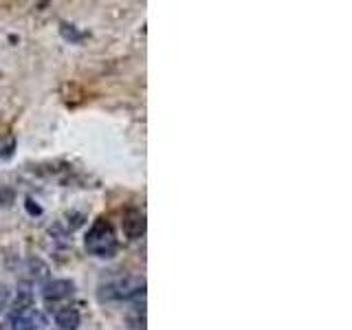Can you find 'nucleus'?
<instances>
[{"mask_svg": "<svg viewBox=\"0 0 352 330\" xmlns=\"http://www.w3.org/2000/svg\"><path fill=\"white\" fill-rule=\"evenodd\" d=\"M84 247L88 253L97 255V258H112V255L117 253L115 229H112V225L106 218H97L95 222H92L88 233H86Z\"/></svg>", "mask_w": 352, "mask_h": 330, "instance_id": "f257e3e1", "label": "nucleus"}, {"mask_svg": "<svg viewBox=\"0 0 352 330\" xmlns=\"http://www.w3.org/2000/svg\"><path fill=\"white\" fill-rule=\"evenodd\" d=\"M143 297H146V282H143V278H137V275H123V278H117L106 286H101L99 291V300L139 302Z\"/></svg>", "mask_w": 352, "mask_h": 330, "instance_id": "f03ea898", "label": "nucleus"}, {"mask_svg": "<svg viewBox=\"0 0 352 330\" xmlns=\"http://www.w3.org/2000/svg\"><path fill=\"white\" fill-rule=\"evenodd\" d=\"M75 293V284L73 280H49L45 286H42V297L47 302H62V300H68V297H73Z\"/></svg>", "mask_w": 352, "mask_h": 330, "instance_id": "7ed1b4c3", "label": "nucleus"}, {"mask_svg": "<svg viewBox=\"0 0 352 330\" xmlns=\"http://www.w3.org/2000/svg\"><path fill=\"white\" fill-rule=\"evenodd\" d=\"M121 227L130 240H139L143 233H146V218H143L139 209H128L126 216H123Z\"/></svg>", "mask_w": 352, "mask_h": 330, "instance_id": "20e7f679", "label": "nucleus"}, {"mask_svg": "<svg viewBox=\"0 0 352 330\" xmlns=\"http://www.w3.org/2000/svg\"><path fill=\"white\" fill-rule=\"evenodd\" d=\"M79 322H81V317H79V311L77 308H60V311L55 313V324L62 328V330H77L79 328Z\"/></svg>", "mask_w": 352, "mask_h": 330, "instance_id": "39448f33", "label": "nucleus"}, {"mask_svg": "<svg viewBox=\"0 0 352 330\" xmlns=\"http://www.w3.org/2000/svg\"><path fill=\"white\" fill-rule=\"evenodd\" d=\"M25 273H29V278H31V280L45 282V280H49L51 269H49V264H47L45 260H40V258H29L27 264H25Z\"/></svg>", "mask_w": 352, "mask_h": 330, "instance_id": "423d86ee", "label": "nucleus"}, {"mask_svg": "<svg viewBox=\"0 0 352 330\" xmlns=\"http://www.w3.org/2000/svg\"><path fill=\"white\" fill-rule=\"evenodd\" d=\"M34 308V293L23 289L18 291L16 300H14V315H27V311Z\"/></svg>", "mask_w": 352, "mask_h": 330, "instance_id": "0eeeda50", "label": "nucleus"}, {"mask_svg": "<svg viewBox=\"0 0 352 330\" xmlns=\"http://www.w3.org/2000/svg\"><path fill=\"white\" fill-rule=\"evenodd\" d=\"M12 330H38L36 319L29 315H14L12 319Z\"/></svg>", "mask_w": 352, "mask_h": 330, "instance_id": "6e6552de", "label": "nucleus"}, {"mask_svg": "<svg viewBox=\"0 0 352 330\" xmlns=\"http://www.w3.org/2000/svg\"><path fill=\"white\" fill-rule=\"evenodd\" d=\"M60 34H62V38L68 40V42H81V40H84V34H81V31H77V27L68 25V23H62L60 25Z\"/></svg>", "mask_w": 352, "mask_h": 330, "instance_id": "1a4fd4ad", "label": "nucleus"}, {"mask_svg": "<svg viewBox=\"0 0 352 330\" xmlns=\"http://www.w3.org/2000/svg\"><path fill=\"white\" fill-rule=\"evenodd\" d=\"M16 203V189L3 185L0 187V207H9Z\"/></svg>", "mask_w": 352, "mask_h": 330, "instance_id": "9d476101", "label": "nucleus"}, {"mask_svg": "<svg viewBox=\"0 0 352 330\" xmlns=\"http://www.w3.org/2000/svg\"><path fill=\"white\" fill-rule=\"evenodd\" d=\"M25 207H27V214H29V216H40V214H42V207H40V205H38L36 200L31 198V196L27 198Z\"/></svg>", "mask_w": 352, "mask_h": 330, "instance_id": "9b49d317", "label": "nucleus"}]
</instances>
